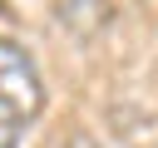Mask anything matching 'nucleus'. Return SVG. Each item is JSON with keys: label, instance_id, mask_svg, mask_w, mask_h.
<instances>
[{"label": "nucleus", "instance_id": "nucleus-1", "mask_svg": "<svg viewBox=\"0 0 158 148\" xmlns=\"http://www.w3.org/2000/svg\"><path fill=\"white\" fill-rule=\"evenodd\" d=\"M0 104L15 109L20 118H35V113L44 109L40 69H35V59H30L15 39H0Z\"/></svg>", "mask_w": 158, "mask_h": 148}, {"label": "nucleus", "instance_id": "nucleus-2", "mask_svg": "<svg viewBox=\"0 0 158 148\" xmlns=\"http://www.w3.org/2000/svg\"><path fill=\"white\" fill-rule=\"evenodd\" d=\"M59 20H64L69 35L89 39V35L109 20V0H59Z\"/></svg>", "mask_w": 158, "mask_h": 148}, {"label": "nucleus", "instance_id": "nucleus-3", "mask_svg": "<svg viewBox=\"0 0 158 148\" xmlns=\"http://www.w3.org/2000/svg\"><path fill=\"white\" fill-rule=\"evenodd\" d=\"M20 133H25V118L0 104V148H20Z\"/></svg>", "mask_w": 158, "mask_h": 148}]
</instances>
